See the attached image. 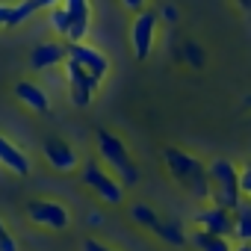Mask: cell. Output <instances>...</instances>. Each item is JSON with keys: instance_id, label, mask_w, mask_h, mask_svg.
Masks as SVG:
<instances>
[{"instance_id": "1", "label": "cell", "mask_w": 251, "mask_h": 251, "mask_svg": "<svg viewBox=\"0 0 251 251\" xmlns=\"http://www.w3.org/2000/svg\"><path fill=\"white\" fill-rule=\"evenodd\" d=\"M163 163H166V175L172 177L175 186H180L189 198H195L201 204L210 201V175H207L204 160H198L195 154H189L177 145H169L163 151Z\"/></svg>"}, {"instance_id": "2", "label": "cell", "mask_w": 251, "mask_h": 251, "mask_svg": "<svg viewBox=\"0 0 251 251\" xmlns=\"http://www.w3.org/2000/svg\"><path fill=\"white\" fill-rule=\"evenodd\" d=\"M95 148H98V160L124 183V186H136L139 183V166L127 151V142H124L118 133L98 127L95 130Z\"/></svg>"}, {"instance_id": "3", "label": "cell", "mask_w": 251, "mask_h": 251, "mask_svg": "<svg viewBox=\"0 0 251 251\" xmlns=\"http://www.w3.org/2000/svg\"><path fill=\"white\" fill-rule=\"evenodd\" d=\"M207 175H210V201L225 207V210H236V204L242 201L236 163L219 157V160L207 163Z\"/></svg>"}, {"instance_id": "4", "label": "cell", "mask_w": 251, "mask_h": 251, "mask_svg": "<svg viewBox=\"0 0 251 251\" xmlns=\"http://www.w3.org/2000/svg\"><path fill=\"white\" fill-rule=\"evenodd\" d=\"M80 183L103 204L109 207H121L124 204V183L95 157V160H86L83 169H80Z\"/></svg>"}, {"instance_id": "5", "label": "cell", "mask_w": 251, "mask_h": 251, "mask_svg": "<svg viewBox=\"0 0 251 251\" xmlns=\"http://www.w3.org/2000/svg\"><path fill=\"white\" fill-rule=\"evenodd\" d=\"M127 216H130V222H133V225H139L142 230L154 233V236H157V239H163L166 245H172V248H183V245H186V233H183V227H180L177 222H163V219H160V213H157L154 207H148V204L136 201V204H130V207H127Z\"/></svg>"}, {"instance_id": "6", "label": "cell", "mask_w": 251, "mask_h": 251, "mask_svg": "<svg viewBox=\"0 0 251 251\" xmlns=\"http://www.w3.org/2000/svg\"><path fill=\"white\" fill-rule=\"evenodd\" d=\"M157 33H160V12L157 9L148 6V9L133 15V21H130V53L136 62H145L154 53Z\"/></svg>"}, {"instance_id": "7", "label": "cell", "mask_w": 251, "mask_h": 251, "mask_svg": "<svg viewBox=\"0 0 251 251\" xmlns=\"http://www.w3.org/2000/svg\"><path fill=\"white\" fill-rule=\"evenodd\" d=\"M27 219L30 225L42 227V230H68L71 227V213L62 201H53V198H33L27 204Z\"/></svg>"}, {"instance_id": "8", "label": "cell", "mask_w": 251, "mask_h": 251, "mask_svg": "<svg viewBox=\"0 0 251 251\" xmlns=\"http://www.w3.org/2000/svg\"><path fill=\"white\" fill-rule=\"evenodd\" d=\"M68 59L77 62V65H80L86 74H92L98 83H103L106 74H109V59H106V53H103L100 48L89 45V42H77V45L68 42Z\"/></svg>"}, {"instance_id": "9", "label": "cell", "mask_w": 251, "mask_h": 251, "mask_svg": "<svg viewBox=\"0 0 251 251\" xmlns=\"http://www.w3.org/2000/svg\"><path fill=\"white\" fill-rule=\"evenodd\" d=\"M192 227L233 239V213L225 210V207H219V204H213V201H207V204H201L198 213L192 216Z\"/></svg>"}, {"instance_id": "10", "label": "cell", "mask_w": 251, "mask_h": 251, "mask_svg": "<svg viewBox=\"0 0 251 251\" xmlns=\"http://www.w3.org/2000/svg\"><path fill=\"white\" fill-rule=\"evenodd\" d=\"M65 68V83H68V95H71V100H74V106H89L92 100H95V95H98V89H100V83L92 77V74H86L77 62H65L62 65Z\"/></svg>"}, {"instance_id": "11", "label": "cell", "mask_w": 251, "mask_h": 251, "mask_svg": "<svg viewBox=\"0 0 251 251\" xmlns=\"http://www.w3.org/2000/svg\"><path fill=\"white\" fill-rule=\"evenodd\" d=\"M42 151H45V160L50 163V169L62 172V175H71L80 169V154L71 142L59 139V136H48L42 142Z\"/></svg>"}, {"instance_id": "12", "label": "cell", "mask_w": 251, "mask_h": 251, "mask_svg": "<svg viewBox=\"0 0 251 251\" xmlns=\"http://www.w3.org/2000/svg\"><path fill=\"white\" fill-rule=\"evenodd\" d=\"M62 9L68 12L71 30H68V42H86L89 30H92V3L89 0H62Z\"/></svg>"}, {"instance_id": "13", "label": "cell", "mask_w": 251, "mask_h": 251, "mask_svg": "<svg viewBox=\"0 0 251 251\" xmlns=\"http://www.w3.org/2000/svg\"><path fill=\"white\" fill-rule=\"evenodd\" d=\"M65 62H68V42L65 39H59V42H42L30 53V65L36 71H50L56 65H65Z\"/></svg>"}, {"instance_id": "14", "label": "cell", "mask_w": 251, "mask_h": 251, "mask_svg": "<svg viewBox=\"0 0 251 251\" xmlns=\"http://www.w3.org/2000/svg\"><path fill=\"white\" fill-rule=\"evenodd\" d=\"M0 166L9 169V172L18 175V177H27V175H30V157H27L9 136H3V133H0Z\"/></svg>"}, {"instance_id": "15", "label": "cell", "mask_w": 251, "mask_h": 251, "mask_svg": "<svg viewBox=\"0 0 251 251\" xmlns=\"http://www.w3.org/2000/svg\"><path fill=\"white\" fill-rule=\"evenodd\" d=\"M12 92H15V98H18L27 109H33V112H48V109H50V95H48L39 83H33V80H18Z\"/></svg>"}, {"instance_id": "16", "label": "cell", "mask_w": 251, "mask_h": 251, "mask_svg": "<svg viewBox=\"0 0 251 251\" xmlns=\"http://www.w3.org/2000/svg\"><path fill=\"white\" fill-rule=\"evenodd\" d=\"M189 242L195 245V251H233L236 242L230 236H219V233H207V230H195L189 233Z\"/></svg>"}, {"instance_id": "17", "label": "cell", "mask_w": 251, "mask_h": 251, "mask_svg": "<svg viewBox=\"0 0 251 251\" xmlns=\"http://www.w3.org/2000/svg\"><path fill=\"white\" fill-rule=\"evenodd\" d=\"M233 213V242H251V201L242 198Z\"/></svg>"}, {"instance_id": "18", "label": "cell", "mask_w": 251, "mask_h": 251, "mask_svg": "<svg viewBox=\"0 0 251 251\" xmlns=\"http://www.w3.org/2000/svg\"><path fill=\"white\" fill-rule=\"evenodd\" d=\"M48 18H50V27H53V33H56L59 39H65V42H68V30H71V21H68V12L62 9V3H59V6H53V9L48 12Z\"/></svg>"}, {"instance_id": "19", "label": "cell", "mask_w": 251, "mask_h": 251, "mask_svg": "<svg viewBox=\"0 0 251 251\" xmlns=\"http://www.w3.org/2000/svg\"><path fill=\"white\" fill-rule=\"evenodd\" d=\"M183 56L192 62V68H201V65L207 62V56H204V48H201V45H195V42H186V45H183Z\"/></svg>"}, {"instance_id": "20", "label": "cell", "mask_w": 251, "mask_h": 251, "mask_svg": "<svg viewBox=\"0 0 251 251\" xmlns=\"http://www.w3.org/2000/svg\"><path fill=\"white\" fill-rule=\"evenodd\" d=\"M239 189H242V198L251 201V160L239 169Z\"/></svg>"}, {"instance_id": "21", "label": "cell", "mask_w": 251, "mask_h": 251, "mask_svg": "<svg viewBox=\"0 0 251 251\" xmlns=\"http://www.w3.org/2000/svg\"><path fill=\"white\" fill-rule=\"evenodd\" d=\"M0 251H18V242L9 233V227L3 225V219H0Z\"/></svg>"}, {"instance_id": "22", "label": "cell", "mask_w": 251, "mask_h": 251, "mask_svg": "<svg viewBox=\"0 0 251 251\" xmlns=\"http://www.w3.org/2000/svg\"><path fill=\"white\" fill-rule=\"evenodd\" d=\"M80 251H118V248H112V245H106V242H100L95 236H86L83 245H80Z\"/></svg>"}, {"instance_id": "23", "label": "cell", "mask_w": 251, "mask_h": 251, "mask_svg": "<svg viewBox=\"0 0 251 251\" xmlns=\"http://www.w3.org/2000/svg\"><path fill=\"white\" fill-rule=\"evenodd\" d=\"M12 9H15V3H0V27L3 30H9V24H12Z\"/></svg>"}, {"instance_id": "24", "label": "cell", "mask_w": 251, "mask_h": 251, "mask_svg": "<svg viewBox=\"0 0 251 251\" xmlns=\"http://www.w3.org/2000/svg\"><path fill=\"white\" fill-rule=\"evenodd\" d=\"M118 3L124 6V9H127V12H142V9H148V0H118Z\"/></svg>"}, {"instance_id": "25", "label": "cell", "mask_w": 251, "mask_h": 251, "mask_svg": "<svg viewBox=\"0 0 251 251\" xmlns=\"http://www.w3.org/2000/svg\"><path fill=\"white\" fill-rule=\"evenodd\" d=\"M36 3H39V9H42V12H50L53 6H59V3H62V0H36Z\"/></svg>"}, {"instance_id": "26", "label": "cell", "mask_w": 251, "mask_h": 251, "mask_svg": "<svg viewBox=\"0 0 251 251\" xmlns=\"http://www.w3.org/2000/svg\"><path fill=\"white\" fill-rule=\"evenodd\" d=\"M233 6H236V9H242L245 15H251V0H233Z\"/></svg>"}, {"instance_id": "27", "label": "cell", "mask_w": 251, "mask_h": 251, "mask_svg": "<svg viewBox=\"0 0 251 251\" xmlns=\"http://www.w3.org/2000/svg\"><path fill=\"white\" fill-rule=\"evenodd\" d=\"M163 15H166L169 21H177V9H175V6H166V9H163Z\"/></svg>"}, {"instance_id": "28", "label": "cell", "mask_w": 251, "mask_h": 251, "mask_svg": "<svg viewBox=\"0 0 251 251\" xmlns=\"http://www.w3.org/2000/svg\"><path fill=\"white\" fill-rule=\"evenodd\" d=\"M233 251H251V242H236V248Z\"/></svg>"}]
</instances>
